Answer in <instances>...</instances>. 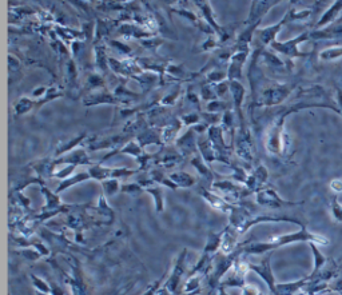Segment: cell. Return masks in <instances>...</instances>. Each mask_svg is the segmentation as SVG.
Returning <instances> with one entry per match:
<instances>
[{
	"instance_id": "6da1fadb",
	"label": "cell",
	"mask_w": 342,
	"mask_h": 295,
	"mask_svg": "<svg viewBox=\"0 0 342 295\" xmlns=\"http://www.w3.org/2000/svg\"><path fill=\"white\" fill-rule=\"evenodd\" d=\"M136 170H128V168H107L102 166H92L88 170V174L91 179L96 180H103L106 179H117L122 176H131V175L136 174Z\"/></svg>"
},
{
	"instance_id": "7a4b0ae2",
	"label": "cell",
	"mask_w": 342,
	"mask_h": 295,
	"mask_svg": "<svg viewBox=\"0 0 342 295\" xmlns=\"http://www.w3.org/2000/svg\"><path fill=\"white\" fill-rule=\"evenodd\" d=\"M247 54H249V51H235L233 56L230 57V64H229V70H227L229 82H234V80L239 82L242 76V67H243L245 61H246Z\"/></svg>"
},
{
	"instance_id": "3957f363",
	"label": "cell",
	"mask_w": 342,
	"mask_h": 295,
	"mask_svg": "<svg viewBox=\"0 0 342 295\" xmlns=\"http://www.w3.org/2000/svg\"><path fill=\"white\" fill-rule=\"evenodd\" d=\"M307 39V34H302L301 36L293 39V40H289V41H283V43H281V41H273L271 43V47L274 48L275 51H278V52H282L283 55H288V56L290 57H295V56H305V54H301L298 51V44L301 43V41L306 40Z\"/></svg>"
},
{
	"instance_id": "277c9868",
	"label": "cell",
	"mask_w": 342,
	"mask_h": 295,
	"mask_svg": "<svg viewBox=\"0 0 342 295\" xmlns=\"http://www.w3.org/2000/svg\"><path fill=\"white\" fill-rule=\"evenodd\" d=\"M88 179H91V176H90L88 171H87V172H79V174H76V175H72V176L67 178L66 180H63L62 183H60L59 188H58L56 191L59 192V191H63V190L68 188V187L72 186L74 183H80V182H84V180H88Z\"/></svg>"
},
{
	"instance_id": "5b68a950",
	"label": "cell",
	"mask_w": 342,
	"mask_h": 295,
	"mask_svg": "<svg viewBox=\"0 0 342 295\" xmlns=\"http://www.w3.org/2000/svg\"><path fill=\"white\" fill-rule=\"evenodd\" d=\"M170 179L176 184V186H182V187H189L194 184V178L191 175L186 174V172H173L170 174Z\"/></svg>"
},
{
	"instance_id": "8992f818",
	"label": "cell",
	"mask_w": 342,
	"mask_h": 295,
	"mask_svg": "<svg viewBox=\"0 0 342 295\" xmlns=\"http://www.w3.org/2000/svg\"><path fill=\"white\" fill-rule=\"evenodd\" d=\"M191 163L194 164V167L196 168V170H198V172L201 174V175L206 176L207 179H210V178H211V175H212L211 170H210V168H209L207 166H206L205 163H203V158L201 156V155H196V156L191 160Z\"/></svg>"
},
{
	"instance_id": "52a82bcc",
	"label": "cell",
	"mask_w": 342,
	"mask_h": 295,
	"mask_svg": "<svg viewBox=\"0 0 342 295\" xmlns=\"http://www.w3.org/2000/svg\"><path fill=\"white\" fill-rule=\"evenodd\" d=\"M34 107V102L28 98H21L18 103L15 104V112L16 115H23V113H27L28 111H31V108Z\"/></svg>"
},
{
	"instance_id": "ba28073f",
	"label": "cell",
	"mask_w": 342,
	"mask_h": 295,
	"mask_svg": "<svg viewBox=\"0 0 342 295\" xmlns=\"http://www.w3.org/2000/svg\"><path fill=\"white\" fill-rule=\"evenodd\" d=\"M103 186H104V190L108 195H112L114 192H117L119 190V183L115 179H108L103 182Z\"/></svg>"
},
{
	"instance_id": "9c48e42d",
	"label": "cell",
	"mask_w": 342,
	"mask_h": 295,
	"mask_svg": "<svg viewBox=\"0 0 342 295\" xmlns=\"http://www.w3.org/2000/svg\"><path fill=\"white\" fill-rule=\"evenodd\" d=\"M87 84H88L90 88H95V87L102 86L103 82H102L100 76H98V75H95V74H94V75H90V76H88V79H87Z\"/></svg>"
},
{
	"instance_id": "30bf717a",
	"label": "cell",
	"mask_w": 342,
	"mask_h": 295,
	"mask_svg": "<svg viewBox=\"0 0 342 295\" xmlns=\"http://www.w3.org/2000/svg\"><path fill=\"white\" fill-rule=\"evenodd\" d=\"M182 120L186 123V124H191V123H198L199 120V115L196 113H187L182 118Z\"/></svg>"
},
{
	"instance_id": "8fae6325",
	"label": "cell",
	"mask_w": 342,
	"mask_h": 295,
	"mask_svg": "<svg viewBox=\"0 0 342 295\" xmlns=\"http://www.w3.org/2000/svg\"><path fill=\"white\" fill-rule=\"evenodd\" d=\"M331 186H333V190H335V191H342V183H341L340 180L333 182V183H331Z\"/></svg>"
}]
</instances>
